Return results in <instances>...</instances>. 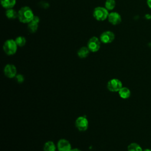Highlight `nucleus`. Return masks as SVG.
Here are the masks:
<instances>
[{
	"mask_svg": "<svg viewBox=\"0 0 151 151\" xmlns=\"http://www.w3.org/2000/svg\"><path fill=\"white\" fill-rule=\"evenodd\" d=\"M1 4L5 9L12 8L16 4L17 0H0Z\"/></svg>",
	"mask_w": 151,
	"mask_h": 151,
	"instance_id": "11",
	"label": "nucleus"
},
{
	"mask_svg": "<svg viewBox=\"0 0 151 151\" xmlns=\"http://www.w3.org/2000/svg\"><path fill=\"white\" fill-rule=\"evenodd\" d=\"M17 68L16 67L12 64H7L4 68V73L6 77L9 78H12L17 76Z\"/></svg>",
	"mask_w": 151,
	"mask_h": 151,
	"instance_id": "8",
	"label": "nucleus"
},
{
	"mask_svg": "<svg viewBox=\"0 0 151 151\" xmlns=\"http://www.w3.org/2000/svg\"><path fill=\"white\" fill-rule=\"evenodd\" d=\"M44 151H55L56 146L52 141H48L45 142L43 146Z\"/></svg>",
	"mask_w": 151,
	"mask_h": 151,
	"instance_id": "15",
	"label": "nucleus"
},
{
	"mask_svg": "<svg viewBox=\"0 0 151 151\" xmlns=\"http://www.w3.org/2000/svg\"><path fill=\"white\" fill-rule=\"evenodd\" d=\"M109 11L102 6H97L94 9L93 15L94 18L99 21H103L107 19L109 15Z\"/></svg>",
	"mask_w": 151,
	"mask_h": 151,
	"instance_id": "3",
	"label": "nucleus"
},
{
	"mask_svg": "<svg viewBox=\"0 0 151 151\" xmlns=\"http://www.w3.org/2000/svg\"><path fill=\"white\" fill-rule=\"evenodd\" d=\"M32 21H34V22H35L38 24V23L40 22V18H39L38 16L34 15L33 19H32Z\"/></svg>",
	"mask_w": 151,
	"mask_h": 151,
	"instance_id": "21",
	"label": "nucleus"
},
{
	"mask_svg": "<svg viewBox=\"0 0 151 151\" xmlns=\"http://www.w3.org/2000/svg\"><path fill=\"white\" fill-rule=\"evenodd\" d=\"M143 151H151V150L149 149H145V150H143Z\"/></svg>",
	"mask_w": 151,
	"mask_h": 151,
	"instance_id": "24",
	"label": "nucleus"
},
{
	"mask_svg": "<svg viewBox=\"0 0 151 151\" xmlns=\"http://www.w3.org/2000/svg\"><path fill=\"white\" fill-rule=\"evenodd\" d=\"M2 48L4 52L6 54L8 55H12L16 53L18 45L15 40L8 39L4 42Z\"/></svg>",
	"mask_w": 151,
	"mask_h": 151,
	"instance_id": "2",
	"label": "nucleus"
},
{
	"mask_svg": "<svg viewBox=\"0 0 151 151\" xmlns=\"http://www.w3.org/2000/svg\"><path fill=\"white\" fill-rule=\"evenodd\" d=\"M90 53V50L87 47H82L77 51V55L80 58H86Z\"/></svg>",
	"mask_w": 151,
	"mask_h": 151,
	"instance_id": "12",
	"label": "nucleus"
},
{
	"mask_svg": "<svg viewBox=\"0 0 151 151\" xmlns=\"http://www.w3.org/2000/svg\"><path fill=\"white\" fill-rule=\"evenodd\" d=\"M147 6L151 8V0H147Z\"/></svg>",
	"mask_w": 151,
	"mask_h": 151,
	"instance_id": "22",
	"label": "nucleus"
},
{
	"mask_svg": "<svg viewBox=\"0 0 151 151\" xmlns=\"http://www.w3.org/2000/svg\"><path fill=\"white\" fill-rule=\"evenodd\" d=\"M15 41L18 45V47H22L24 46L26 44V39L23 36H18L15 39Z\"/></svg>",
	"mask_w": 151,
	"mask_h": 151,
	"instance_id": "19",
	"label": "nucleus"
},
{
	"mask_svg": "<svg viewBox=\"0 0 151 151\" xmlns=\"http://www.w3.org/2000/svg\"><path fill=\"white\" fill-rule=\"evenodd\" d=\"M119 96L123 99H128L130 96V90L126 87H122V88L118 91Z\"/></svg>",
	"mask_w": 151,
	"mask_h": 151,
	"instance_id": "13",
	"label": "nucleus"
},
{
	"mask_svg": "<svg viewBox=\"0 0 151 151\" xmlns=\"http://www.w3.org/2000/svg\"><path fill=\"white\" fill-rule=\"evenodd\" d=\"M76 127L81 132L86 131L88 127V121L84 116H80L77 117L75 122Z\"/></svg>",
	"mask_w": 151,
	"mask_h": 151,
	"instance_id": "6",
	"label": "nucleus"
},
{
	"mask_svg": "<svg viewBox=\"0 0 151 151\" xmlns=\"http://www.w3.org/2000/svg\"><path fill=\"white\" fill-rule=\"evenodd\" d=\"M122 87V81L117 78L111 79L107 84V89L111 92H118Z\"/></svg>",
	"mask_w": 151,
	"mask_h": 151,
	"instance_id": "5",
	"label": "nucleus"
},
{
	"mask_svg": "<svg viewBox=\"0 0 151 151\" xmlns=\"http://www.w3.org/2000/svg\"><path fill=\"white\" fill-rule=\"evenodd\" d=\"M101 41L97 37H92L89 39L87 42V47L90 51L92 52H97L100 48Z\"/></svg>",
	"mask_w": 151,
	"mask_h": 151,
	"instance_id": "4",
	"label": "nucleus"
},
{
	"mask_svg": "<svg viewBox=\"0 0 151 151\" xmlns=\"http://www.w3.org/2000/svg\"><path fill=\"white\" fill-rule=\"evenodd\" d=\"M114 38L115 35L111 31H104L100 36V40L101 42L104 44H110L114 41Z\"/></svg>",
	"mask_w": 151,
	"mask_h": 151,
	"instance_id": "7",
	"label": "nucleus"
},
{
	"mask_svg": "<svg viewBox=\"0 0 151 151\" xmlns=\"http://www.w3.org/2000/svg\"><path fill=\"white\" fill-rule=\"evenodd\" d=\"M27 28H28V30L29 31V32L31 33H35L38 28V24L36 23L34 21H31L27 25Z\"/></svg>",
	"mask_w": 151,
	"mask_h": 151,
	"instance_id": "16",
	"label": "nucleus"
},
{
	"mask_svg": "<svg viewBox=\"0 0 151 151\" xmlns=\"http://www.w3.org/2000/svg\"><path fill=\"white\" fill-rule=\"evenodd\" d=\"M5 15L9 19H15L18 18V12L13 8L7 9L5 11Z\"/></svg>",
	"mask_w": 151,
	"mask_h": 151,
	"instance_id": "14",
	"label": "nucleus"
},
{
	"mask_svg": "<svg viewBox=\"0 0 151 151\" xmlns=\"http://www.w3.org/2000/svg\"><path fill=\"white\" fill-rule=\"evenodd\" d=\"M34 17V12L29 6H22L18 11V19L22 23L28 24L32 21Z\"/></svg>",
	"mask_w": 151,
	"mask_h": 151,
	"instance_id": "1",
	"label": "nucleus"
},
{
	"mask_svg": "<svg viewBox=\"0 0 151 151\" xmlns=\"http://www.w3.org/2000/svg\"><path fill=\"white\" fill-rule=\"evenodd\" d=\"M116 6V2L114 0H106L105 2V8L108 11L113 10Z\"/></svg>",
	"mask_w": 151,
	"mask_h": 151,
	"instance_id": "18",
	"label": "nucleus"
},
{
	"mask_svg": "<svg viewBox=\"0 0 151 151\" xmlns=\"http://www.w3.org/2000/svg\"><path fill=\"white\" fill-rule=\"evenodd\" d=\"M58 151H70L71 146L70 143L65 139H61L58 140L57 145Z\"/></svg>",
	"mask_w": 151,
	"mask_h": 151,
	"instance_id": "10",
	"label": "nucleus"
},
{
	"mask_svg": "<svg viewBox=\"0 0 151 151\" xmlns=\"http://www.w3.org/2000/svg\"><path fill=\"white\" fill-rule=\"evenodd\" d=\"M107 19L109 22L113 25H119L122 22L121 15L117 12H111L109 13Z\"/></svg>",
	"mask_w": 151,
	"mask_h": 151,
	"instance_id": "9",
	"label": "nucleus"
},
{
	"mask_svg": "<svg viewBox=\"0 0 151 151\" xmlns=\"http://www.w3.org/2000/svg\"><path fill=\"white\" fill-rule=\"evenodd\" d=\"M127 151H143L142 147L136 143H130L127 147Z\"/></svg>",
	"mask_w": 151,
	"mask_h": 151,
	"instance_id": "17",
	"label": "nucleus"
},
{
	"mask_svg": "<svg viewBox=\"0 0 151 151\" xmlns=\"http://www.w3.org/2000/svg\"><path fill=\"white\" fill-rule=\"evenodd\" d=\"M70 151H81V150L77 148H74V149H72Z\"/></svg>",
	"mask_w": 151,
	"mask_h": 151,
	"instance_id": "23",
	"label": "nucleus"
},
{
	"mask_svg": "<svg viewBox=\"0 0 151 151\" xmlns=\"http://www.w3.org/2000/svg\"><path fill=\"white\" fill-rule=\"evenodd\" d=\"M15 78H16L17 81L18 83H22L24 81V77L21 74H17L15 76Z\"/></svg>",
	"mask_w": 151,
	"mask_h": 151,
	"instance_id": "20",
	"label": "nucleus"
}]
</instances>
